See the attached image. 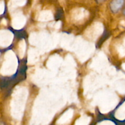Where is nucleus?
I'll return each mask as SVG.
<instances>
[{"label": "nucleus", "instance_id": "f257e3e1", "mask_svg": "<svg viewBox=\"0 0 125 125\" xmlns=\"http://www.w3.org/2000/svg\"><path fill=\"white\" fill-rule=\"evenodd\" d=\"M124 0H113L111 4V7L113 12H116L122 7Z\"/></svg>", "mask_w": 125, "mask_h": 125}, {"label": "nucleus", "instance_id": "f03ea898", "mask_svg": "<svg viewBox=\"0 0 125 125\" xmlns=\"http://www.w3.org/2000/svg\"><path fill=\"white\" fill-rule=\"evenodd\" d=\"M124 14L125 15V11H124Z\"/></svg>", "mask_w": 125, "mask_h": 125}]
</instances>
